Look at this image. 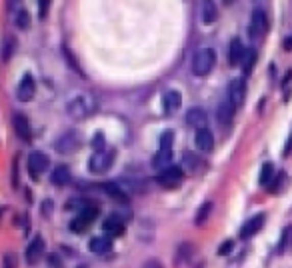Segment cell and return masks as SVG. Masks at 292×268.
Listing matches in <instances>:
<instances>
[{"label":"cell","mask_w":292,"mask_h":268,"mask_svg":"<svg viewBox=\"0 0 292 268\" xmlns=\"http://www.w3.org/2000/svg\"><path fill=\"white\" fill-rule=\"evenodd\" d=\"M104 144H106L104 134H102V132H96L94 138H92V150H94V152H102V150H104Z\"/></svg>","instance_id":"31"},{"label":"cell","mask_w":292,"mask_h":268,"mask_svg":"<svg viewBox=\"0 0 292 268\" xmlns=\"http://www.w3.org/2000/svg\"><path fill=\"white\" fill-rule=\"evenodd\" d=\"M196 148L202 150V152H210L214 148V136L208 128H202V130H196Z\"/></svg>","instance_id":"11"},{"label":"cell","mask_w":292,"mask_h":268,"mask_svg":"<svg viewBox=\"0 0 292 268\" xmlns=\"http://www.w3.org/2000/svg\"><path fill=\"white\" fill-rule=\"evenodd\" d=\"M216 18H218V8H216V4H214V2H204L202 20H204L206 25H212V22H216Z\"/></svg>","instance_id":"24"},{"label":"cell","mask_w":292,"mask_h":268,"mask_svg":"<svg viewBox=\"0 0 292 268\" xmlns=\"http://www.w3.org/2000/svg\"><path fill=\"white\" fill-rule=\"evenodd\" d=\"M12 120H14V128H16V134L20 136V140H25V142H30V140H32V132H30V120L26 118L25 114H20V112H16Z\"/></svg>","instance_id":"10"},{"label":"cell","mask_w":292,"mask_h":268,"mask_svg":"<svg viewBox=\"0 0 292 268\" xmlns=\"http://www.w3.org/2000/svg\"><path fill=\"white\" fill-rule=\"evenodd\" d=\"M182 178H184V170H182V166H168V168H164V170L158 172V176H156V182L158 184H162V186H166V188H174V186H178L180 182H182Z\"/></svg>","instance_id":"2"},{"label":"cell","mask_w":292,"mask_h":268,"mask_svg":"<svg viewBox=\"0 0 292 268\" xmlns=\"http://www.w3.org/2000/svg\"><path fill=\"white\" fill-rule=\"evenodd\" d=\"M144 268H162V266H160V262H156V260H150V262H146Z\"/></svg>","instance_id":"38"},{"label":"cell","mask_w":292,"mask_h":268,"mask_svg":"<svg viewBox=\"0 0 292 268\" xmlns=\"http://www.w3.org/2000/svg\"><path fill=\"white\" fill-rule=\"evenodd\" d=\"M234 112H236V108L232 106V102H230V100H224V102H220L218 110H216L218 122H220V124H230V120L234 118Z\"/></svg>","instance_id":"16"},{"label":"cell","mask_w":292,"mask_h":268,"mask_svg":"<svg viewBox=\"0 0 292 268\" xmlns=\"http://www.w3.org/2000/svg\"><path fill=\"white\" fill-rule=\"evenodd\" d=\"M54 147H56V150H60V152H72L74 148L78 147V138H76L74 134H66V136H62Z\"/></svg>","instance_id":"23"},{"label":"cell","mask_w":292,"mask_h":268,"mask_svg":"<svg viewBox=\"0 0 292 268\" xmlns=\"http://www.w3.org/2000/svg\"><path fill=\"white\" fill-rule=\"evenodd\" d=\"M62 52H64V56H66V60H68V64H70V66H72V68H74V70H76V72H78V74H82V72H80V66H78V62H76V58H74V54H72V52H70V50L66 48V46L62 48Z\"/></svg>","instance_id":"33"},{"label":"cell","mask_w":292,"mask_h":268,"mask_svg":"<svg viewBox=\"0 0 292 268\" xmlns=\"http://www.w3.org/2000/svg\"><path fill=\"white\" fill-rule=\"evenodd\" d=\"M266 30H268L266 12H264L262 8H254L252 18H250V28H248L250 36H252V38H262V36L266 34Z\"/></svg>","instance_id":"3"},{"label":"cell","mask_w":292,"mask_h":268,"mask_svg":"<svg viewBox=\"0 0 292 268\" xmlns=\"http://www.w3.org/2000/svg\"><path fill=\"white\" fill-rule=\"evenodd\" d=\"M16 25H18L20 30H26V28L30 26V14L26 12L25 8H22V10H18V14H16Z\"/></svg>","instance_id":"30"},{"label":"cell","mask_w":292,"mask_h":268,"mask_svg":"<svg viewBox=\"0 0 292 268\" xmlns=\"http://www.w3.org/2000/svg\"><path fill=\"white\" fill-rule=\"evenodd\" d=\"M14 52H16V38L6 36V38L2 40V48H0L2 62H8V60H10V56H14Z\"/></svg>","instance_id":"22"},{"label":"cell","mask_w":292,"mask_h":268,"mask_svg":"<svg viewBox=\"0 0 292 268\" xmlns=\"http://www.w3.org/2000/svg\"><path fill=\"white\" fill-rule=\"evenodd\" d=\"M244 52H246V50H244L242 42H240L238 38H234V40L230 42V46H228V64H230V66L242 64Z\"/></svg>","instance_id":"13"},{"label":"cell","mask_w":292,"mask_h":268,"mask_svg":"<svg viewBox=\"0 0 292 268\" xmlns=\"http://www.w3.org/2000/svg\"><path fill=\"white\" fill-rule=\"evenodd\" d=\"M38 6H40V20H44V18H46V14H48L50 2L48 0H40V2H38Z\"/></svg>","instance_id":"35"},{"label":"cell","mask_w":292,"mask_h":268,"mask_svg":"<svg viewBox=\"0 0 292 268\" xmlns=\"http://www.w3.org/2000/svg\"><path fill=\"white\" fill-rule=\"evenodd\" d=\"M48 166H50V160L44 152H32V154L28 156V170H30V174H32L34 178H38Z\"/></svg>","instance_id":"8"},{"label":"cell","mask_w":292,"mask_h":268,"mask_svg":"<svg viewBox=\"0 0 292 268\" xmlns=\"http://www.w3.org/2000/svg\"><path fill=\"white\" fill-rule=\"evenodd\" d=\"M160 148H164V150H172V144H174V132L172 130H164L162 134H160Z\"/></svg>","instance_id":"29"},{"label":"cell","mask_w":292,"mask_h":268,"mask_svg":"<svg viewBox=\"0 0 292 268\" xmlns=\"http://www.w3.org/2000/svg\"><path fill=\"white\" fill-rule=\"evenodd\" d=\"M172 162V150H164V148H160L158 152H156V156L152 158V166L158 170H164V168H168Z\"/></svg>","instance_id":"18"},{"label":"cell","mask_w":292,"mask_h":268,"mask_svg":"<svg viewBox=\"0 0 292 268\" xmlns=\"http://www.w3.org/2000/svg\"><path fill=\"white\" fill-rule=\"evenodd\" d=\"M90 250L92 252H96V254H102V252H108L110 248H112V240L108 238V236H96V238H92L90 240Z\"/></svg>","instance_id":"21"},{"label":"cell","mask_w":292,"mask_h":268,"mask_svg":"<svg viewBox=\"0 0 292 268\" xmlns=\"http://www.w3.org/2000/svg\"><path fill=\"white\" fill-rule=\"evenodd\" d=\"M292 152V132L290 136H288V140H286V144H284V156H288Z\"/></svg>","instance_id":"36"},{"label":"cell","mask_w":292,"mask_h":268,"mask_svg":"<svg viewBox=\"0 0 292 268\" xmlns=\"http://www.w3.org/2000/svg\"><path fill=\"white\" fill-rule=\"evenodd\" d=\"M244 98H246V82L244 78H234L228 84V100L232 102L234 108H240L244 104Z\"/></svg>","instance_id":"5"},{"label":"cell","mask_w":292,"mask_h":268,"mask_svg":"<svg viewBox=\"0 0 292 268\" xmlns=\"http://www.w3.org/2000/svg\"><path fill=\"white\" fill-rule=\"evenodd\" d=\"M102 228H104V232H108V234H122V230H124V222H122L120 216H110L108 220H104V224H102Z\"/></svg>","instance_id":"20"},{"label":"cell","mask_w":292,"mask_h":268,"mask_svg":"<svg viewBox=\"0 0 292 268\" xmlns=\"http://www.w3.org/2000/svg\"><path fill=\"white\" fill-rule=\"evenodd\" d=\"M2 268H16V254H12V252H6L4 254V258H2Z\"/></svg>","instance_id":"32"},{"label":"cell","mask_w":292,"mask_h":268,"mask_svg":"<svg viewBox=\"0 0 292 268\" xmlns=\"http://www.w3.org/2000/svg\"><path fill=\"white\" fill-rule=\"evenodd\" d=\"M256 60H258V54H256V50H254V48H248L246 52H244L242 70H244V74H246V76H248V74H252V68H254Z\"/></svg>","instance_id":"25"},{"label":"cell","mask_w":292,"mask_h":268,"mask_svg":"<svg viewBox=\"0 0 292 268\" xmlns=\"http://www.w3.org/2000/svg\"><path fill=\"white\" fill-rule=\"evenodd\" d=\"M88 226H90V222L84 218V216H80V214L70 222V230H72V232H84Z\"/></svg>","instance_id":"28"},{"label":"cell","mask_w":292,"mask_h":268,"mask_svg":"<svg viewBox=\"0 0 292 268\" xmlns=\"http://www.w3.org/2000/svg\"><path fill=\"white\" fill-rule=\"evenodd\" d=\"M102 188H104L106 194L112 196L114 200H118V202H128V194H126V190L122 188L120 184H116V182H104Z\"/></svg>","instance_id":"17"},{"label":"cell","mask_w":292,"mask_h":268,"mask_svg":"<svg viewBox=\"0 0 292 268\" xmlns=\"http://www.w3.org/2000/svg\"><path fill=\"white\" fill-rule=\"evenodd\" d=\"M264 222H266V214H264V212H262V214H254L252 218H248L242 224V228H240V238H242V240L252 238L256 232H260V230H262Z\"/></svg>","instance_id":"7"},{"label":"cell","mask_w":292,"mask_h":268,"mask_svg":"<svg viewBox=\"0 0 292 268\" xmlns=\"http://www.w3.org/2000/svg\"><path fill=\"white\" fill-rule=\"evenodd\" d=\"M206 112L202 110V108H190L188 112H186V122L190 124V126H194L196 130H202V128H206Z\"/></svg>","instance_id":"14"},{"label":"cell","mask_w":292,"mask_h":268,"mask_svg":"<svg viewBox=\"0 0 292 268\" xmlns=\"http://www.w3.org/2000/svg\"><path fill=\"white\" fill-rule=\"evenodd\" d=\"M34 92H36V82H34L32 74L26 72L25 76L20 78V82H18L16 98H18L20 102H30V100L34 98Z\"/></svg>","instance_id":"6"},{"label":"cell","mask_w":292,"mask_h":268,"mask_svg":"<svg viewBox=\"0 0 292 268\" xmlns=\"http://www.w3.org/2000/svg\"><path fill=\"white\" fill-rule=\"evenodd\" d=\"M272 176H274V166L270 164V162H266L264 166H262V170H260V184L262 186H268L270 184V180H272Z\"/></svg>","instance_id":"27"},{"label":"cell","mask_w":292,"mask_h":268,"mask_svg":"<svg viewBox=\"0 0 292 268\" xmlns=\"http://www.w3.org/2000/svg\"><path fill=\"white\" fill-rule=\"evenodd\" d=\"M114 150H102V152H94L90 158V170L92 172H106L110 168V164L114 162Z\"/></svg>","instance_id":"4"},{"label":"cell","mask_w":292,"mask_h":268,"mask_svg":"<svg viewBox=\"0 0 292 268\" xmlns=\"http://www.w3.org/2000/svg\"><path fill=\"white\" fill-rule=\"evenodd\" d=\"M50 182H52V184H56V186H64V184H68V182H70V170H68L66 166H58V168H54L52 174H50Z\"/></svg>","instance_id":"19"},{"label":"cell","mask_w":292,"mask_h":268,"mask_svg":"<svg viewBox=\"0 0 292 268\" xmlns=\"http://www.w3.org/2000/svg\"><path fill=\"white\" fill-rule=\"evenodd\" d=\"M162 104H164V112H166V114L178 112L180 106H182V96H180V92H176V90L166 92L164 98H162Z\"/></svg>","instance_id":"12"},{"label":"cell","mask_w":292,"mask_h":268,"mask_svg":"<svg viewBox=\"0 0 292 268\" xmlns=\"http://www.w3.org/2000/svg\"><path fill=\"white\" fill-rule=\"evenodd\" d=\"M210 210H212V202H204L200 208H198V212H196V226H202L206 220H208V216H210Z\"/></svg>","instance_id":"26"},{"label":"cell","mask_w":292,"mask_h":268,"mask_svg":"<svg viewBox=\"0 0 292 268\" xmlns=\"http://www.w3.org/2000/svg\"><path fill=\"white\" fill-rule=\"evenodd\" d=\"M232 248H234V242H232V240H226V242H222L218 246V254L220 256H226V254L232 252Z\"/></svg>","instance_id":"34"},{"label":"cell","mask_w":292,"mask_h":268,"mask_svg":"<svg viewBox=\"0 0 292 268\" xmlns=\"http://www.w3.org/2000/svg\"><path fill=\"white\" fill-rule=\"evenodd\" d=\"M44 248H46V244L42 240V236H34V240L28 244V248H26V262L28 264H36L44 256Z\"/></svg>","instance_id":"9"},{"label":"cell","mask_w":292,"mask_h":268,"mask_svg":"<svg viewBox=\"0 0 292 268\" xmlns=\"http://www.w3.org/2000/svg\"><path fill=\"white\" fill-rule=\"evenodd\" d=\"M282 46H284V50H288V52H290L292 50V36H288V38L284 40V44H282Z\"/></svg>","instance_id":"37"},{"label":"cell","mask_w":292,"mask_h":268,"mask_svg":"<svg viewBox=\"0 0 292 268\" xmlns=\"http://www.w3.org/2000/svg\"><path fill=\"white\" fill-rule=\"evenodd\" d=\"M216 64V52L212 48H200L192 56V72L196 76H206Z\"/></svg>","instance_id":"1"},{"label":"cell","mask_w":292,"mask_h":268,"mask_svg":"<svg viewBox=\"0 0 292 268\" xmlns=\"http://www.w3.org/2000/svg\"><path fill=\"white\" fill-rule=\"evenodd\" d=\"M202 168H204V162H202L200 156H196L194 152L184 154V158H182V170L190 172V174H196V172H200Z\"/></svg>","instance_id":"15"}]
</instances>
